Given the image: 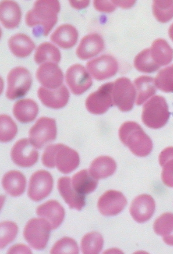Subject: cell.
<instances>
[{"instance_id":"cell-1","label":"cell","mask_w":173,"mask_h":254,"mask_svg":"<svg viewBox=\"0 0 173 254\" xmlns=\"http://www.w3.org/2000/svg\"><path fill=\"white\" fill-rule=\"evenodd\" d=\"M60 3L55 0H39L26 15L27 25L33 28L36 37L47 36L58 22Z\"/></svg>"},{"instance_id":"cell-20","label":"cell","mask_w":173,"mask_h":254,"mask_svg":"<svg viewBox=\"0 0 173 254\" xmlns=\"http://www.w3.org/2000/svg\"><path fill=\"white\" fill-rule=\"evenodd\" d=\"M38 216L47 219L51 224L53 230L59 228L63 222L65 216L64 209L59 202L56 200H49L41 204L37 209Z\"/></svg>"},{"instance_id":"cell-37","label":"cell","mask_w":173,"mask_h":254,"mask_svg":"<svg viewBox=\"0 0 173 254\" xmlns=\"http://www.w3.org/2000/svg\"><path fill=\"white\" fill-rule=\"evenodd\" d=\"M157 88L165 93H173V64L162 69L155 78Z\"/></svg>"},{"instance_id":"cell-28","label":"cell","mask_w":173,"mask_h":254,"mask_svg":"<svg viewBox=\"0 0 173 254\" xmlns=\"http://www.w3.org/2000/svg\"><path fill=\"white\" fill-rule=\"evenodd\" d=\"M71 183L76 192L85 195L96 190L98 181L92 176L89 170H83L73 175Z\"/></svg>"},{"instance_id":"cell-18","label":"cell","mask_w":173,"mask_h":254,"mask_svg":"<svg viewBox=\"0 0 173 254\" xmlns=\"http://www.w3.org/2000/svg\"><path fill=\"white\" fill-rule=\"evenodd\" d=\"M104 49L105 42L102 36L98 33H91L81 40L76 53L81 60H85L97 56Z\"/></svg>"},{"instance_id":"cell-9","label":"cell","mask_w":173,"mask_h":254,"mask_svg":"<svg viewBox=\"0 0 173 254\" xmlns=\"http://www.w3.org/2000/svg\"><path fill=\"white\" fill-rule=\"evenodd\" d=\"M114 83L103 84L94 93L90 94L85 101V107L89 112L95 115H101L107 112L114 105L112 98Z\"/></svg>"},{"instance_id":"cell-29","label":"cell","mask_w":173,"mask_h":254,"mask_svg":"<svg viewBox=\"0 0 173 254\" xmlns=\"http://www.w3.org/2000/svg\"><path fill=\"white\" fill-rule=\"evenodd\" d=\"M136 89L137 105H141L156 93L157 87L154 78L149 76H141L134 80Z\"/></svg>"},{"instance_id":"cell-36","label":"cell","mask_w":173,"mask_h":254,"mask_svg":"<svg viewBox=\"0 0 173 254\" xmlns=\"http://www.w3.org/2000/svg\"><path fill=\"white\" fill-rule=\"evenodd\" d=\"M0 125H1V132H0V140L2 143H7L12 140L16 136L17 127L12 119L7 115H1L0 116Z\"/></svg>"},{"instance_id":"cell-33","label":"cell","mask_w":173,"mask_h":254,"mask_svg":"<svg viewBox=\"0 0 173 254\" xmlns=\"http://www.w3.org/2000/svg\"><path fill=\"white\" fill-rule=\"evenodd\" d=\"M104 240L100 233L93 231L87 233L81 241V249L84 254H97L102 252Z\"/></svg>"},{"instance_id":"cell-39","label":"cell","mask_w":173,"mask_h":254,"mask_svg":"<svg viewBox=\"0 0 173 254\" xmlns=\"http://www.w3.org/2000/svg\"><path fill=\"white\" fill-rule=\"evenodd\" d=\"M18 233V227L14 222L4 221L1 223V249H3L13 241Z\"/></svg>"},{"instance_id":"cell-14","label":"cell","mask_w":173,"mask_h":254,"mask_svg":"<svg viewBox=\"0 0 173 254\" xmlns=\"http://www.w3.org/2000/svg\"><path fill=\"white\" fill-rule=\"evenodd\" d=\"M127 204L126 197L120 191L110 190L100 197L99 211L105 216H115L122 212Z\"/></svg>"},{"instance_id":"cell-45","label":"cell","mask_w":173,"mask_h":254,"mask_svg":"<svg viewBox=\"0 0 173 254\" xmlns=\"http://www.w3.org/2000/svg\"></svg>"},{"instance_id":"cell-35","label":"cell","mask_w":173,"mask_h":254,"mask_svg":"<svg viewBox=\"0 0 173 254\" xmlns=\"http://www.w3.org/2000/svg\"><path fill=\"white\" fill-rule=\"evenodd\" d=\"M153 13L157 21L166 23L173 18V1H158L153 2Z\"/></svg>"},{"instance_id":"cell-17","label":"cell","mask_w":173,"mask_h":254,"mask_svg":"<svg viewBox=\"0 0 173 254\" xmlns=\"http://www.w3.org/2000/svg\"><path fill=\"white\" fill-rule=\"evenodd\" d=\"M38 96L43 104L54 109H59L66 106L68 102L69 93L64 85L59 88L51 89L40 87L38 90Z\"/></svg>"},{"instance_id":"cell-30","label":"cell","mask_w":173,"mask_h":254,"mask_svg":"<svg viewBox=\"0 0 173 254\" xmlns=\"http://www.w3.org/2000/svg\"><path fill=\"white\" fill-rule=\"evenodd\" d=\"M154 231L163 238L165 244L173 246V213H163L157 218L154 224Z\"/></svg>"},{"instance_id":"cell-10","label":"cell","mask_w":173,"mask_h":254,"mask_svg":"<svg viewBox=\"0 0 173 254\" xmlns=\"http://www.w3.org/2000/svg\"><path fill=\"white\" fill-rule=\"evenodd\" d=\"M53 183V176L50 173L46 170L38 171L30 178L29 197L34 201H42L51 194Z\"/></svg>"},{"instance_id":"cell-44","label":"cell","mask_w":173,"mask_h":254,"mask_svg":"<svg viewBox=\"0 0 173 254\" xmlns=\"http://www.w3.org/2000/svg\"><path fill=\"white\" fill-rule=\"evenodd\" d=\"M169 35L171 39L173 41V23L171 25L169 30Z\"/></svg>"},{"instance_id":"cell-41","label":"cell","mask_w":173,"mask_h":254,"mask_svg":"<svg viewBox=\"0 0 173 254\" xmlns=\"http://www.w3.org/2000/svg\"><path fill=\"white\" fill-rule=\"evenodd\" d=\"M8 254L25 253L31 254L30 249L28 247L24 246L23 244H18L17 246L11 247L8 252Z\"/></svg>"},{"instance_id":"cell-21","label":"cell","mask_w":173,"mask_h":254,"mask_svg":"<svg viewBox=\"0 0 173 254\" xmlns=\"http://www.w3.org/2000/svg\"><path fill=\"white\" fill-rule=\"evenodd\" d=\"M21 9L17 2L4 0L0 3V19L6 28H16L21 21Z\"/></svg>"},{"instance_id":"cell-19","label":"cell","mask_w":173,"mask_h":254,"mask_svg":"<svg viewBox=\"0 0 173 254\" xmlns=\"http://www.w3.org/2000/svg\"><path fill=\"white\" fill-rule=\"evenodd\" d=\"M58 190L69 208L80 211L85 205V196L76 192L69 177H61L58 181Z\"/></svg>"},{"instance_id":"cell-40","label":"cell","mask_w":173,"mask_h":254,"mask_svg":"<svg viewBox=\"0 0 173 254\" xmlns=\"http://www.w3.org/2000/svg\"><path fill=\"white\" fill-rule=\"evenodd\" d=\"M94 7L100 12H112L116 7L113 1H94Z\"/></svg>"},{"instance_id":"cell-26","label":"cell","mask_w":173,"mask_h":254,"mask_svg":"<svg viewBox=\"0 0 173 254\" xmlns=\"http://www.w3.org/2000/svg\"><path fill=\"white\" fill-rule=\"evenodd\" d=\"M10 50L18 58H26L30 55L35 48V43L24 33H18L9 38Z\"/></svg>"},{"instance_id":"cell-15","label":"cell","mask_w":173,"mask_h":254,"mask_svg":"<svg viewBox=\"0 0 173 254\" xmlns=\"http://www.w3.org/2000/svg\"><path fill=\"white\" fill-rule=\"evenodd\" d=\"M36 76L39 82L47 89L59 88L63 82L64 75L58 64L52 62L43 64L38 68Z\"/></svg>"},{"instance_id":"cell-31","label":"cell","mask_w":173,"mask_h":254,"mask_svg":"<svg viewBox=\"0 0 173 254\" xmlns=\"http://www.w3.org/2000/svg\"><path fill=\"white\" fill-rule=\"evenodd\" d=\"M159 161L163 168L162 181L166 186L173 188V147L163 150L159 155Z\"/></svg>"},{"instance_id":"cell-23","label":"cell","mask_w":173,"mask_h":254,"mask_svg":"<svg viewBox=\"0 0 173 254\" xmlns=\"http://www.w3.org/2000/svg\"><path fill=\"white\" fill-rule=\"evenodd\" d=\"M2 186L6 192L11 196H20L25 191L26 179L22 173L10 171L4 174L2 179Z\"/></svg>"},{"instance_id":"cell-13","label":"cell","mask_w":173,"mask_h":254,"mask_svg":"<svg viewBox=\"0 0 173 254\" xmlns=\"http://www.w3.org/2000/svg\"><path fill=\"white\" fill-rule=\"evenodd\" d=\"M66 82L72 93L80 95L88 90L93 84V80L86 69L82 64L72 65L67 69Z\"/></svg>"},{"instance_id":"cell-8","label":"cell","mask_w":173,"mask_h":254,"mask_svg":"<svg viewBox=\"0 0 173 254\" xmlns=\"http://www.w3.org/2000/svg\"><path fill=\"white\" fill-rule=\"evenodd\" d=\"M136 94L135 87L129 78L121 77L115 81L112 98L114 105L121 111H131L134 106Z\"/></svg>"},{"instance_id":"cell-7","label":"cell","mask_w":173,"mask_h":254,"mask_svg":"<svg viewBox=\"0 0 173 254\" xmlns=\"http://www.w3.org/2000/svg\"><path fill=\"white\" fill-rule=\"evenodd\" d=\"M57 136V127L55 119L43 118L38 119L37 123L31 128L29 138L35 148L40 149L56 140Z\"/></svg>"},{"instance_id":"cell-32","label":"cell","mask_w":173,"mask_h":254,"mask_svg":"<svg viewBox=\"0 0 173 254\" xmlns=\"http://www.w3.org/2000/svg\"><path fill=\"white\" fill-rule=\"evenodd\" d=\"M61 58L60 51L53 44L49 42H44L38 46L34 56L37 64H41L44 62L59 63Z\"/></svg>"},{"instance_id":"cell-12","label":"cell","mask_w":173,"mask_h":254,"mask_svg":"<svg viewBox=\"0 0 173 254\" xmlns=\"http://www.w3.org/2000/svg\"><path fill=\"white\" fill-rule=\"evenodd\" d=\"M87 68L95 79L103 80L111 78L118 71L117 61L113 56L104 55L89 61Z\"/></svg>"},{"instance_id":"cell-34","label":"cell","mask_w":173,"mask_h":254,"mask_svg":"<svg viewBox=\"0 0 173 254\" xmlns=\"http://www.w3.org/2000/svg\"><path fill=\"white\" fill-rule=\"evenodd\" d=\"M134 66L137 70L143 73H153L161 68L153 60L150 49H146L136 56Z\"/></svg>"},{"instance_id":"cell-27","label":"cell","mask_w":173,"mask_h":254,"mask_svg":"<svg viewBox=\"0 0 173 254\" xmlns=\"http://www.w3.org/2000/svg\"><path fill=\"white\" fill-rule=\"evenodd\" d=\"M150 49L153 60L159 66H166L172 62L173 50L165 40H155Z\"/></svg>"},{"instance_id":"cell-3","label":"cell","mask_w":173,"mask_h":254,"mask_svg":"<svg viewBox=\"0 0 173 254\" xmlns=\"http://www.w3.org/2000/svg\"><path fill=\"white\" fill-rule=\"evenodd\" d=\"M118 135L123 144L135 156L143 157L151 153L152 141L138 124L132 121L123 123L119 128Z\"/></svg>"},{"instance_id":"cell-43","label":"cell","mask_w":173,"mask_h":254,"mask_svg":"<svg viewBox=\"0 0 173 254\" xmlns=\"http://www.w3.org/2000/svg\"><path fill=\"white\" fill-rule=\"evenodd\" d=\"M90 3L89 1H69L71 6L76 9H81L87 7Z\"/></svg>"},{"instance_id":"cell-25","label":"cell","mask_w":173,"mask_h":254,"mask_svg":"<svg viewBox=\"0 0 173 254\" xmlns=\"http://www.w3.org/2000/svg\"><path fill=\"white\" fill-rule=\"evenodd\" d=\"M116 169V163L109 156H100L94 159L90 166V174L96 180L108 178L113 175Z\"/></svg>"},{"instance_id":"cell-16","label":"cell","mask_w":173,"mask_h":254,"mask_svg":"<svg viewBox=\"0 0 173 254\" xmlns=\"http://www.w3.org/2000/svg\"><path fill=\"white\" fill-rule=\"evenodd\" d=\"M156 210V203L151 195L141 194L132 201L130 214L138 223H143L151 219Z\"/></svg>"},{"instance_id":"cell-11","label":"cell","mask_w":173,"mask_h":254,"mask_svg":"<svg viewBox=\"0 0 173 254\" xmlns=\"http://www.w3.org/2000/svg\"><path fill=\"white\" fill-rule=\"evenodd\" d=\"M39 154L30 139L17 141L11 150V158L13 163L22 168L31 167L38 161Z\"/></svg>"},{"instance_id":"cell-22","label":"cell","mask_w":173,"mask_h":254,"mask_svg":"<svg viewBox=\"0 0 173 254\" xmlns=\"http://www.w3.org/2000/svg\"><path fill=\"white\" fill-rule=\"evenodd\" d=\"M77 30L71 24H64L58 27L51 35V40L63 49H70L77 42Z\"/></svg>"},{"instance_id":"cell-38","label":"cell","mask_w":173,"mask_h":254,"mask_svg":"<svg viewBox=\"0 0 173 254\" xmlns=\"http://www.w3.org/2000/svg\"><path fill=\"white\" fill-rule=\"evenodd\" d=\"M51 253L76 254L79 253V249L75 240L71 238L64 237L56 243L51 249Z\"/></svg>"},{"instance_id":"cell-5","label":"cell","mask_w":173,"mask_h":254,"mask_svg":"<svg viewBox=\"0 0 173 254\" xmlns=\"http://www.w3.org/2000/svg\"><path fill=\"white\" fill-rule=\"evenodd\" d=\"M51 224L46 219H34L29 220L24 230V237L31 247L36 250L46 249L52 230Z\"/></svg>"},{"instance_id":"cell-4","label":"cell","mask_w":173,"mask_h":254,"mask_svg":"<svg viewBox=\"0 0 173 254\" xmlns=\"http://www.w3.org/2000/svg\"><path fill=\"white\" fill-rule=\"evenodd\" d=\"M170 118L169 108L163 96H155L144 105L141 119L147 127L160 129L167 124Z\"/></svg>"},{"instance_id":"cell-2","label":"cell","mask_w":173,"mask_h":254,"mask_svg":"<svg viewBox=\"0 0 173 254\" xmlns=\"http://www.w3.org/2000/svg\"><path fill=\"white\" fill-rule=\"evenodd\" d=\"M42 160L43 165L46 167H56L64 174H70L80 164L78 152L60 143L49 145L42 155Z\"/></svg>"},{"instance_id":"cell-24","label":"cell","mask_w":173,"mask_h":254,"mask_svg":"<svg viewBox=\"0 0 173 254\" xmlns=\"http://www.w3.org/2000/svg\"><path fill=\"white\" fill-rule=\"evenodd\" d=\"M38 110V104L34 100L22 99L13 105V114L19 122L29 123L37 118Z\"/></svg>"},{"instance_id":"cell-6","label":"cell","mask_w":173,"mask_h":254,"mask_svg":"<svg viewBox=\"0 0 173 254\" xmlns=\"http://www.w3.org/2000/svg\"><path fill=\"white\" fill-rule=\"evenodd\" d=\"M32 84V76L28 69L17 66L11 69L7 76L6 96L13 100L28 93Z\"/></svg>"},{"instance_id":"cell-42","label":"cell","mask_w":173,"mask_h":254,"mask_svg":"<svg viewBox=\"0 0 173 254\" xmlns=\"http://www.w3.org/2000/svg\"><path fill=\"white\" fill-rule=\"evenodd\" d=\"M116 6H120L123 8H129L132 7L136 3L135 1H113Z\"/></svg>"}]
</instances>
